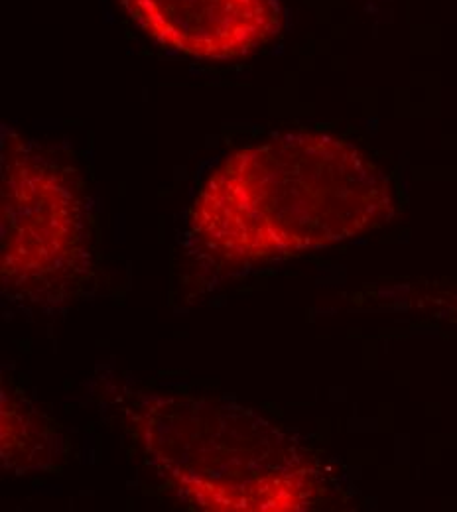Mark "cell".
<instances>
[{"label":"cell","mask_w":457,"mask_h":512,"mask_svg":"<svg viewBox=\"0 0 457 512\" xmlns=\"http://www.w3.org/2000/svg\"><path fill=\"white\" fill-rule=\"evenodd\" d=\"M83 241V209L64 172L24 142L4 144L2 266L16 286L52 284Z\"/></svg>","instance_id":"cell-2"},{"label":"cell","mask_w":457,"mask_h":512,"mask_svg":"<svg viewBox=\"0 0 457 512\" xmlns=\"http://www.w3.org/2000/svg\"><path fill=\"white\" fill-rule=\"evenodd\" d=\"M389 176L351 142L290 132L227 156L197 193L192 229L227 260L324 249L389 223Z\"/></svg>","instance_id":"cell-1"},{"label":"cell","mask_w":457,"mask_h":512,"mask_svg":"<svg viewBox=\"0 0 457 512\" xmlns=\"http://www.w3.org/2000/svg\"><path fill=\"white\" fill-rule=\"evenodd\" d=\"M162 48L207 62L253 54L280 32L272 0H121Z\"/></svg>","instance_id":"cell-3"}]
</instances>
